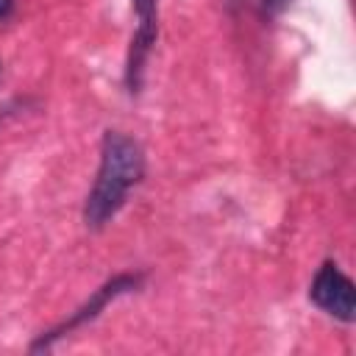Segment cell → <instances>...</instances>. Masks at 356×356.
<instances>
[{
	"label": "cell",
	"mask_w": 356,
	"mask_h": 356,
	"mask_svg": "<svg viewBox=\"0 0 356 356\" xmlns=\"http://www.w3.org/2000/svg\"><path fill=\"white\" fill-rule=\"evenodd\" d=\"M289 3H292V0H261V8H264L267 14H278V11H284Z\"/></svg>",
	"instance_id": "5"
},
{
	"label": "cell",
	"mask_w": 356,
	"mask_h": 356,
	"mask_svg": "<svg viewBox=\"0 0 356 356\" xmlns=\"http://www.w3.org/2000/svg\"><path fill=\"white\" fill-rule=\"evenodd\" d=\"M309 298L323 312H328L331 317H337L342 323L353 320V284L334 261H325L317 270V275L312 281V289H309Z\"/></svg>",
	"instance_id": "3"
},
{
	"label": "cell",
	"mask_w": 356,
	"mask_h": 356,
	"mask_svg": "<svg viewBox=\"0 0 356 356\" xmlns=\"http://www.w3.org/2000/svg\"><path fill=\"white\" fill-rule=\"evenodd\" d=\"M139 284V275H117L114 281H108V284H103L95 295H92V300L86 303V306H81L72 317H70V323H64L61 328H56V331H50V337H42L36 345H33V350H39V348H47L56 337H61L64 331H72L75 325H81V323H86V320H92V317H97L100 314V309L108 303V300H114L117 295H122V292H128V289H134Z\"/></svg>",
	"instance_id": "4"
},
{
	"label": "cell",
	"mask_w": 356,
	"mask_h": 356,
	"mask_svg": "<svg viewBox=\"0 0 356 356\" xmlns=\"http://www.w3.org/2000/svg\"><path fill=\"white\" fill-rule=\"evenodd\" d=\"M14 11V0H0V19H6Z\"/></svg>",
	"instance_id": "6"
},
{
	"label": "cell",
	"mask_w": 356,
	"mask_h": 356,
	"mask_svg": "<svg viewBox=\"0 0 356 356\" xmlns=\"http://www.w3.org/2000/svg\"><path fill=\"white\" fill-rule=\"evenodd\" d=\"M134 17H136V33L131 36L125 83L131 92H139L142 75H145V61L159 36V3L156 0H134Z\"/></svg>",
	"instance_id": "2"
},
{
	"label": "cell",
	"mask_w": 356,
	"mask_h": 356,
	"mask_svg": "<svg viewBox=\"0 0 356 356\" xmlns=\"http://www.w3.org/2000/svg\"><path fill=\"white\" fill-rule=\"evenodd\" d=\"M142 175H145L142 147L131 136H125L120 131H108L103 136V147H100L97 178L86 197V206H83L86 225H92V228L106 225L125 203L131 186H136L142 181Z\"/></svg>",
	"instance_id": "1"
}]
</instances>
